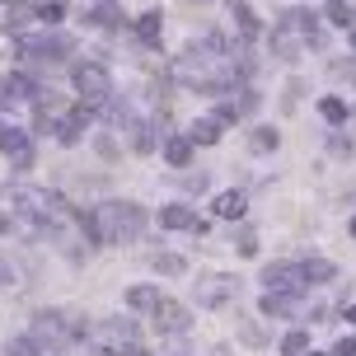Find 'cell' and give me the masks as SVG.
I'll use <instances>...</instances> for the list:
<instances>
[{"label":"cell","mask_w":356,"mask_h":356,"mask_svg":"<svg viewBox=\"0 0 356 356\" xmlns=\"http://www.w3.org/2000/svg\"><path fill=\"white\" fill-rule=\"evenodd\" d=\"M150 263H155V272H164V277H183V272H188V263H183L178 253H150Z\"/></svg>","instance_id":"24"},{"label":"cell","mask_w":356,"mask_h":356,"mask_svg":"<svg viewBox=\"0 0 356 356\" xmlns=\"http://www.w3.org/2000/svg\"><path fill=\"white\" fill-rule=\"evenodd\" d=\"M188 141H193V145H216V141H220V122H216V118L193 122V127H188Z\"/></svg>","instance_id":"15"},{"label":"cell","mask_w":356,"mask_h":356,"mask_svg":"<svg viewBox=\"0 0 356 356\" xmlns=\"http://www.w3.org/2000/svg\"><path fill=\"white\" fill-rule=\"evenodd\" d=\"M347 323H356V305H352V309H347Z\"/></svg>","instance_id":"41"},{"label":"cell","mask_w":356,"mask_h":356,"mask_svg":"<svg viewBox=\"0 0 356 356\" xmlns=\"http://www.w3.org/2000/svg\"><path fill=\"white\" fill-rule=\"evenodd\" d=\"M127 305H131V309H160L164 291L160 286H127Z\"/></svg>","instance_id":"11"},{"label":"cell","mask_w":356,"mask_h":356,"mask_svg":"<svg viewBox=\"0 0 356 356\" xmlns=\"http://www.w3.org/2000/svg\"><path fill=\"white\" fill-rule=\"evenodd\" d=\"M85 24H99V29H122L127 19H122V10L108 0V5H94V10H85Z\"/></svg>","instance_id":"12"},{"label":"cell","mask_w":356,"mask_h":356,"mask_svg":"<svg viewBox=\"0 0 356 356\" xmlns=\"http://www.w3.org/2000/svg\"><path fill=\"white\" fill-rule=\"evenodd\" d=\"M99 5H108V0H99Z\"/></svg>","instance_id":"45"},{"label":"cell","mask_w":356,"mask_h":356,"mask_svg":"<svg viewBox=\"0 0 356 356\" xmlns=\"http://www.w3.org/2000/svg\"><path fill=\"white\" fill-rule=\"evenodd\" d=\"M328 24H338V29H352V5L347 0H328Z\"/></svg>","instance_id":"28"},{"label":"cell","mask_w":356,"mask_h":356,"mask_svg":"<svg viewBox=\"0 0 356 356\" xmlns=\"http://www.w3.org/2000/svg\"><path fill=\"white\" fill-rule=\"evenodd\" d=\"M5 104H10V94H5V80H0V108H5Z\"/></svg>","instance_id":"40"},{"label":"cell","mask_w":356,"mask_h":356,"mask_svg":"<svg viewBox=\"0 0 356 356\" xmlns=\"http://www.w3.org/2000/svg\"><path fill=\"white\" fill-rule=\"evenodd\" d=\"M160 225L164 230H197V234H207V225L193 216V207H183V202H174V207H164L160 211Z\"/></svg>","instance_id":"8"},{"label":"cell","mask_w":356,"mask_h":356,"mask_svg":"<svg viewBox=\"0 0 356 356\" xmlns=\"http://www.w3.org/2000/svg\"><path fill=\"white\" fill-rule=\"evenodd\" d=\"M127 356H145V352H127Z\"/></svg>","instance_id":"44"},{"label":"cell","mask_w":356,"mask_h":356,"mask_svg":"<svg viewBox=\"0 0 356 356\" xmlns=\"http://www.w3.org/2000/svg\"><path fill=\"white\" fill-rule=\"evenodd\" d=\"M5 356H38V342L33 338H15V342H5Z\"/></svg>","instance_id":"35"},{"label":"cell","mask_w":356,"mask_h":356,"mask_svg":"<svg viewBox=\"0 0 356 356\" xmlns=\"http://www.w3.org/2000/svg\"><path fill=\"white\" fill-rule=\"evenodd\" d=\"M104 338H113V342H136V323L131 319H104V328H99Z\"/></svg>","instance_id":"20"},{"label":"cell","mask_w":356,"mask_h":356,"mask_svg":"<svg viewBox=\"0 0 356 356\" xmlns=\"http://www.w3.org/2000/svg\"><path fill=\"white\" fill-rule=\"evenodd\" d=\"M89 118H94V108H85V104L71 108V113H66V118L56 122V141H61V145H80V141H85Z\"/></svg>","instance_id":"7"},{"label":"cell","mask_w":356,"mask_h":356,"mask_svg":"<svg viewBox=\"0 0 356 356\" xmlns=\"http://www.w3.org/2000/svg\"><path fill=\"white\" fill-rule=\"evenodd\" d=\"M24 145H29V131L0 122V150H5V155H15V150H24Z\"/></svg>","instance_id":"22"},{"label":"cell","mask_w":356,"mask_h":356,"mask_svg":"<svg viewBox=\"0 0 356 356\" xmlns=\"http://www.w3.org/2000/svg\"><path fill=\"white\" fill-rule=\"evenodd\" d=\"M94 150H99L104 160H122V145L113 141V136H94Z\"/></svg>","instance_id":"34"},{"label":"cell","mask_w":356,"mask_h":356,"mask_svg":"<svg viewBox=\"0 0 356 356\" xmlns=\"http://www.w3.org/2000/svg\"><path fill=\"white\" fill-rule=\"evenodd\" d=\"M183 188H188V193H202V188H207V178H202V174H188V178H183Z\"/></svg>","instance_id":"39"},{"label":"cell","mask_w":356,"mask_h":356,"mask_svg":"<svg viewBox=\"0 0 356 356\" xmlns=\"http://www.w3.org/2000/svg\"><path fill=\"white\" fill-rule=\"evenodd\" d=\"M291 309H296V296H282V291H267L263 296V314L267 319H286Z\"/></svg>","instance_id":"17"},{"label":"cell","mask_w":356,"mask_h":356,"mask_svg":"<svg viewBox=\"0 0 356 356\" xmlns=\"http://www.w3.org/2000/svg\"><path fill=\"white\" fill-rule=\"evenodd\" d=\"M300 94H305V80H291L286 85V99H282V113H291V108L300 104Z\"/></svg>","instance_id":"36"},{"label":"cell","mask_w":356,"mask_h":356,"mask_svg":"<svg viewBox=\"0 0 356 356\" xmlns=\"http://www.w3.org/2000/svg\"><path fill=\"white\" fill-rule=\"evenodd\" d=\"M300 282L305 286H319V282H333V277H338V267L328 263V258H300Z\"/></svg>","instance_id":"9"},{"label":"cell","mask_w":356,"mask_h":356,"mask_svg":"<svg viewBox=\"0 0 356 356\" xmlns=\"http://www.w3.org/2000/svg\"><path fill=\"white\" fill-rule=\"evenodd\" d=\"M234 253H239V258H253V253H258V234H253L249 225L234 230Z\"/></svg>","instance_id":"29"},{"label":"cell","mask_w":356,"mask_h":356,"mask_svg":"<svg viewBox=\"0 0 356 356\" xmlns=\"http://www.w3.org/2000/svg\"><path fill=\"white\" fill-rule=\"evenodd\" d=\"M305 347H309V333H305V328H296V333H286V338H282V352L286 356H300Z\"/></svg>","instance_id":"33"},{"label":"cell","mask_w":356,"mask_h":356,"mask_svg":"<svg viewBox=\"0 0 356 356\" xmlns=\"http://www.w3.org/2000/svg\"><path fill=\"white\" fill-rule=\"evenodd\" d=\"M10 282H15V267H10V258L0 253V286H10Z\"/></svg>","instance_id":"38"},{"label":"cell","mask_w":356,"mask_h":356,"mask_svg":"<svg viewBox=\"0 0 356 356\" xmlns=\"http://www.w3.org/2000/svg\"><path fill=\"white\" fill-rule=\"evenodd\" d=\"M29 338L38 342V347H66L71 338V314H61V309H42V314H33V333Z\"/></svg>","instance_id":"4"},{"label":"cell","mask_w":356,"mask_h":356,"mask_svg":"<svg viewBox=\"0 0 356 356\" xmlns=\"http://www.w3.org/2000/svg\"><path fill=\"white\" fill-rule=\"evenodd\" d=\"M71 80H75V89H80L85 108H104L108 99H113V80H108V71H104V66H94V61H75Z\"/></svg>","instance_id":"2"},{"label":"cell","mask_w":356,"mask_h":356,"mask_svg":"<svg viewBox=\"0 0 356 356\" xmlns=\"http://www.w3.org/2000/svg\"><path fill=\"white\" fill-rule=\"evenodd\" d=\"M249 145H253V150H258V155H272V150L282 145V131H277V127H253Z\"/></svg>","instance_id":"18"},{"label":"cell","mask_w":356,"mask_h":356,"mask_svg":"<svg viewBox=\"0 0 356 356\" xmlns=\"http://www.w3.org/2000/svg\"><path fill=\"white\" fill-rule=\"evenodd\" d=\"M328 155H338V160H352V155H356V141L338 131V136H328Z\"/></svg>","instance_id":"31"},{"label":"cell","mask_w":356,"mask_h":356,"mask_svg":"<svg viewBox=\"0 0 356 356\" xmlns=\"http://www.w3.org/2000/svg\"><path fill=\"white\" fill-rule=\"evenodd\" d=\"M33 15H38L33 0H19V5H10V24H5V29H15V33H19V29H29V19H33Z\"/></svg>","instance_id":"25"},{"label":"cell","mask_w":356,"mask_h":356,"mask_svg":"<svg viewBox=\"0 0 356 356\" xmlns=\"http://www.w3.org/2000/svg\"><path fill=\"white\" fill-rule=\"evenodd\" d=\"M155 328H160V333H183V328H188V309H183V305H160V309H155Z\"/></svg>","instance_id":"10"},{"label":"cell","mask_w":356,"mask_h":356,"mask_svg":"<svg viewBox=\"0 0 356 356\" xmlns=\"http://www.w3.org/2000/svg\"><path fill=\"white\" fill-rule=\"evenodd\" d=\"M164 160L174 164V169H188V160H193V141H188V136H169V141H164Z\"/></svg>","instance_id":"13"},{"label":"cell","mask_w":356,"mask_h":356,"mask_svg":"<svg viewBox=\"0 0 356 356\" xmlns=\"http://www.w3.org/2000/svg\"><path fill=\"white\" fill-rule=\"evenodd\" d=\"M19 169H33V145H24V150H15V174Z\"/></svg>","instance_id":"37"},{"label":"cell","mask_w":356,"mask_h":356,"mask_svg":"<svg viewBox=\"0 0 356 356\" xmlns=\"http://www.w3.org/2000/svg\"><path fill=\"white\" fill-rule=\"evenodd\" d=\"M239 338L249 342V347H267V342H272V333H267L263 323H244V328H239Z\"/></svg>","instance_id":"32"},{"label":"cell","mask_w":356,"mask_h":356,"mask_svg":"<svg viewBox=\"0 0 356 356\" xmlns=\"http://www.w3.org/2000/svg\"><path fill=\"white\" fill-rule=\"evenodd\" d=\"M75 225L85 230V239H89V244H104V234H99V216L89 211V207H75Z\"/></svg>","instance_id":"23"},{"label":"cell","mask_w":356,"mask_h":356,"mask_svg":"<svg viewBox=\"0 0 356 356\" xmlns=\"http://www.w3.org/2000/svg\"><path fill=\"white\" fill-rule=\"evenodd\" d=\"M272 52L282 56V61H296V56H300V42L291 33H272Z\"/></svg>","instance_id":"26"},{"label":"cell","mask_w":356,"mask_h":356,"mask_svg":"<svg viewBox=\"0 0 356 356\" xmlns=\"http://www.w3.org/2000/svg\"><path fill=\"white\" fill-rule=\"evenodd\" d=\"M230 10H234V29L244 38H258V19H253L249 5H244V0H230Z\"/></svg>","instance_id":"21"},{"label":"cell","mask_w":356,"mask_h":356,"mask_svg":"<svg viewBox=\"0 0 356 356\" xmlns=\"http://www.w3.org/2000/svg\"><path fill=\"white\" fill-rule=\"evenodd\" d=\"M230 104H234V113H239V118H253V113H258V104H263V99H258V94H253V89H239V94H234Z\"/></svg>","instance_id":"27"},{"label":"cell","mask_w":356,"mask_h":356,"mask_svg":"<svg viewBox=\"0 0 356 356\" xmlns=\"http://www.w3.org/2000/svg\"><path fill=\"white\" fill-rule=\"evenodd\" d=\"M239 277L234 272H207L202 277V286H197V300L207 305V309H220V305H230L234 296H239Z\"/></svg>","instance_id":"5"},{"label":"cell","mask_w":356,"mask_h":356,"mask_svg":"<svg viewBox=\"0 0 356 356\" xmlns=\"http://www.w3.org/2000/svg\"><path fill=\"white\" fill-rule=\"evenodd\" d=\"M352 47H356V19H352Z\"/></svg>","instance_id":"43"},{"label":"cell","mask_w":356,"mask_h":356,"mask_svg":"<svg viewBox=\"0 0 356 356\" xmlns=\"http://www.w3.org/2000/svg\"><path fill=\"white\" fill-rule=\"evenodd\" d=\"M211 211L225 216V220H239V216H244V193H239V188H234V193H220L211 202Z\"/></svg>","instance_id":"14"},{"label":"cell","mask_w":356,"mask_h":356,"mask_svg":"<svg viewBox=\"0 0 356 356\" xmlns=\"http://www.w3.org/2000/svg\"><path fill=\"white\" fill-rule=\"evenodd\" d=\"M319 113H323V118H328L333 127L347 122V104H342V99H319Z\"/></svg>","instance_id":"30"},{"label":"cell","mask_w":356,"mask_h":356,"mask_svg":"<svg viewBox=\"0 0 356 356\" xmlns=\"http://www.w3.org/2000/svg\"><path fill=\"white\" fill-rule=\"evenodd\" d=\"M19 52L29 56V61H66L75 52V38L71 33H38V38H24L19 42Z\"/></svg>","instance_id":"3"},{"label":"cell","mask_w":356,"mask_h":356,"mask_svg":"<svg viewBox=\"0 0 356 356\" xmlns=\"http://www.w3.org/2000/svg\"><path fill=\"white\" fill-rule=\"evenodd\" d=\"M94 216H99L104 244H131L145 234V207H136V202H104Z\"/></svg>","instance_id":"1"},{"label":"cell","mask_w":356,"mask_h":356,"mask_svg":"<svg viewBox=\"0 0 356 356\" xmlns=\"http://www.w3.org/2000/svg\"><path fill=\"white\" fill-rule=\"evenodd\" d=\"M263 286H267V291H282V296H300V291H305L300 267H296V263H267L263 267Z\"/></svg>","instance_id":"6"},{"label":"cell","mask_w":356,"mask_h":356,"mask_svg":"<svg viewBox=\"0 0 356 356\" xmlns=\"http://www.w3.org/2000/svg\"><path fill=\"white\" fill-rule=\"evenodd\" d=\"M104 113H108V122H118V127H131V122H136V113H131V104H127L122 94H113V99L104 104Z\"/></svg>","instance_id":"19"},{"label":"cell","mask_w":356,"mask_h":356,"mask_svg":"<svg viewBox=\"0 0 356 356\" xmlns=\"http://www.w3.org/2000/svg\"><path fill=\"white\" fill-rule=\"evenodd\" d=\"M347 230H352V239H356V216H352V225H347Z\"/></svg>","instance_id":"42"},{"label":"cell","mask_w":356,"mask_h":356,"mask_svg":"<svg viewBox=\"0 0 356 356\" xmlns=\"http://www.w3.org/2000/svg\"><path fill=\"white\" fill-rule=\"evenodd\" d=\"M160 24H164V19H160V10H145V15L136 19V33H141V42H145V47H160Z\"/></svg>","instance_id":"16"}]
</instances>
